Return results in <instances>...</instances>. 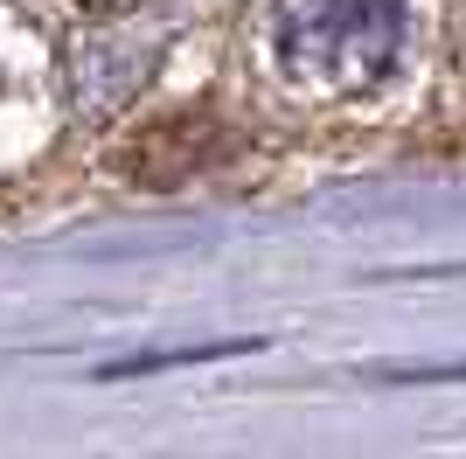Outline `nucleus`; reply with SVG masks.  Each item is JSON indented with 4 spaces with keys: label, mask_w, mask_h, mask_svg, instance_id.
I'll return each mask as SVG.
<instances>
[{
    "label": "nucleus",
    "mask_w": 466,
    "mask_h": 459,
    "mask_svg": "<svg viewBox=\"0 0 466 459\" xmlns=\"http://www.w3.org/2000/svg\"><path fill=\"white\" fill-rule=\"evenodd\" d=\"M272 28H279L286 70L307 91L355 97L390 70L397 36H404V7H370V0L362 7H334V0H320V7H279Z\"/></svg>",
    "instance_id": "1"
},
{
    "label": "nucleus",
    "mask_w": 466,
    "mask_h": 459,
    "mask_svg": "<svg viewBox=\"0 0 466 459\" xmlns=\"http://www.w3.org/2000/svg\"><path fill=\"white\" fill-rule=\"evenodd\" d=\"M154 76V42H112V36H91L70 49V97H77L84 118H105L118 112L126 97Z\"/></svg>",
    "instance_id": "2"
}]
</instances>
